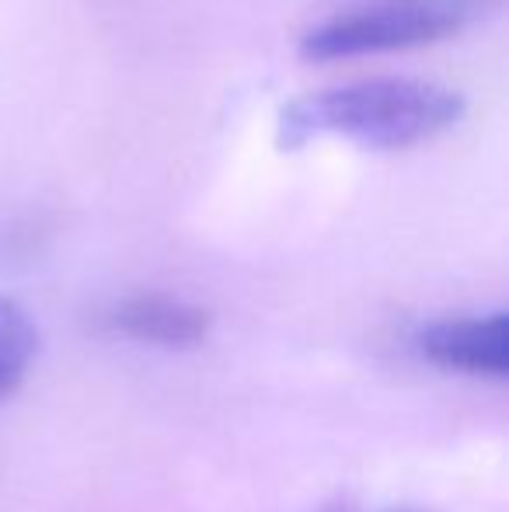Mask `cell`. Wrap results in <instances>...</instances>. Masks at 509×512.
<instances>
[{
	"label": "cell",
	"instance_id": "6da1fadb",
	"mask_svg": "<svg viewBox=\"0 0 509 512\" xmlns=\"http://www.w3.org/2000/svg\"><path fill=\"white\" fill-rule=\"evenodd\" d=\"M468 115V98L422 77H363L297 95L279 108L276 140L297 150L311 140H346L370 150H405L436 140Z\"/></svg>",
	"mask_w": 509,
	"mask_h": 512
},
{
	"label": "cell",
	"instance_id": "7a4b0ae2",
	"mask_svg": "<svg viewBox=\"0 0 509 512\" xmlns=\"http://www.w3.org/2000/svg\"><path fill=\"white\" fill-rule=\"evenodd\" d=\"M457 32L464 25L433 0H363L307 28L297 53L307 63H339L433 46Z\"/></svg>",
	"mask_w": 509,
	"mask_h": 512
},
{
	"label": "cell",
	"instance_id": "3957f363",
	"mask_svg": "<svg viewBox=\"0 0 509 512\" xmlns=\"http://www.w3.org/2000/svg\"><path fill=\"white\" fill-rule=\"evenodd\" d=\"M412 345L426 363L464 377L506 380L509 373V317L492 314L440 317L415 328Z\"/></svg>",
	"mask_w": 509,
	"mask_h": 512
},
{
	"label": "cell",
	"instance_id": "277c9868",
	"mask_svg": "<svg viewBox=\"0 0 509 512\" xmlns=\"http://www.w3.org/2000/svg\"><path fill=\"white\" fill-rule=\"evenodd\" d=\"M102 328L129 342L182 352L203 345V338L210 335V314L171 293H129L102 310Z\"/></svg>",
	"mask_w": 509,
	"mask_h": 512
},
{
	"label": "cell",
	"instance_id": "5b68a950",
	"mask_svg": "<svg viewBox=\"0 0 509 512\" xmlns=\"http://www.w3.org/2000/svg\"><path fill=\"white\" fill-rule=\"evenodd\" d=\"M39 356V328L28 317V310L14 300L0 297V401H7Z\"/></svg>",
	"mask_w": 509,
	"mask_h": 512
},
{
	"label": "cell",
	"instance_id": "8992f818",
	"mask_svg": "<svg viewBox=\"0 0 509 512\" xmlns=\"http://www.w3.org/2000/svg\"><path fill=\"white\" fill-rule=\"evenodd\" d=\"M433 4H440L443 11H450L464 28H468V25H475L478 18H485V14L496 11L503 0H433Z\"/></svg>",
	"mask_w": 509,
	"mask_h": 512
}]
</instances>
